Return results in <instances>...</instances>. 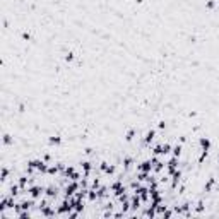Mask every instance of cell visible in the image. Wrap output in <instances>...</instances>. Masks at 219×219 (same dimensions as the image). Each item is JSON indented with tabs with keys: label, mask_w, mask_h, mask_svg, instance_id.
<instances>
[{
	"label": "cell",
	"mask_w": 219,
	"mask_h": 219,
	"mask_svg": "<svg viewBox=\"0 0 219 219\" xmlns=\"http://www.w3.org/2000/svg\"><path fill=\"white\" fill-rule=\"evenodd\" d=\"M2 140H3L5 146H12V144H14V139H12V135H9V134H3Z\"/></svg>",
	"instance_id": "cell-20"
},
{
	"label": "cell",
	"mask_w": 219,
	"mask_h": 219,
	"mask_svg": "<svg viewBox=\"0 0 219 219\" xmlns=\"http://www.w3.org/2000/svg\"><path fill=\"white\" fill-rule=\"evenodd\" d=\"M22 39H26V41H29V39H31V34H29L27 31H24V33H22Z\"/></svg>",
	"instance_id": "cell-32"
},
{
	"label": "cell",
	"mask_w": 219,
	"mask_h": 219,
	"mask_svg": "<svg viewBox=\"0 0 219 219\" xmlns=\"http://www.w3.org/2000/svg\"><path fill=\"white\" fill-rule=\"evenodd\" d=\"M81 164H82V170H84V178H87V176H89V171H91L93 166H91L89 161H84V163H81Z\"/></svg>",
	"instance_id": "cell-15"
},
{
	"label": "cell",
	"mask_w": 219,
	"mask_h": 219,
	"mask_svg": "<svg viewBox=\"0 0 219 219\" xmlns=\"http://www.w3.org/2000/svg\"><path fill=\"white\" fill-rule=\"evenodd\" d=\"M79 188H81V183L75 182V180H70V183L65 187V195H63V197H65V199H70L72 195H75V192H77Z\"/></svg>",
	"instance_id": "cell-1"
},
{
	"label": "cell",
	"mask_w": 219,
	"mask_h": 219,
	"mask_svg": "<svg viewBox=\"0 0 219 219\" xmlns=\"http://www.w3.org/2000/svg\"><path fill=\"white\" fill-rule=\"evenodd\" d=\"M106 187H101V188H98V197H105L106 195Z\"/></svg>",
	"instance_id": "cell-28"
},
{
	"label": "cell",
	"mask_w": 219,
	"mask_h": 219,
	"mask_svg": "<svg viewBox=\"0 0 219 219\" xmlns=\"http://www.w3.org/2000/svg\"><path fill=\"white\" fill-rule=\"evenodd\" d=\"M84 152H86V154H91V152H93V149H91V147H86V151H84Z\"/></svg>",
	"instance_id": "cell-34"
},
{
	"label": "cell",
	"mask_w": 219,
	"mask_h": 219,
	"mask_svg": "<svg viewBox=\"0 0 219 219\" xmlns=\"http://www.w3.org/2000/svg\"><path fill=\"white\" fill-rule=\"evenodd\" d=\"M70 211H72V204H70L69 199H65V200L57 207V214H60V216H62V214H69Z\"/></svg>",
	"instance_id": "cell-4"
},
{
	"label": "cell",
	"mask_w": 219,
	"mask_h": 219,
	"mask_svg": "<svg viewBox=\"0 0 219 219\" xmlns=\"http://www.w3.org/2000/svg\"><path fill=\"white\" fill-rule=\"evenodd\" d=\"M99 170H101V171H103V173H106V175H113V173H115V170H116V168H115V166H113V164H108V163H106V161H103V163H101V164H99Z\"/></svg>",
	"instance_id": "cell-7"
},
{
	"label": "cell",
	"mask_w": 219,
	"mask_h": 219,
	"mask_svg": "<svg viewBox=\"0 0 219 219\" xmlns=\"http://www.w3.org/2000/svg\"><path fill=\"white\" fill-rule=\"evenodd\" d=\"M154 137H156V130H154V128H151V130L144 135V144H146V146H151V142L154 140Z\"/></svg>",
	"instance_id": "cell-9"
},
{
	"label": "cell",
	"mask_w": 219,
	"mask_h": 219,
	"mask_svg": "<svg viewBox=\"0 0 219 219\" xmlns=\"http://www.w3.org/2000/svg\"><path fill=\"white\" fill-rule=\"evenodd\" d=\"M158 128H161V130H164V128H166V123H164V120H161V122L158 123Z\"/></svg>",
	"instance_id": "cell-33"
},
{
	"label": "cell",
	"mask_w": 219,
	"mask_h": 219,
	"mask_svg": "<svg viewBox=\"0 0 219 219\" xmlns=\"http://www.w3.org/2000/svg\"><path fill=\"white\" fill-rule=\"evenodd\" d=\"M63 60H65L67 63H72V62L75 60V53H72V51H67V53H65V57H63Z\"/></svg>",
	"instance_id": "cell-18"
},
{
	"label": "cell",
	"mask_w": 219,
	"mask_h": 219,
	"mask_svg": "<svg viewBox=\"0 0 219 219\" xmlns=\"http://www.w3.org/2000/svg\"><path fill=\"white\" fill-rule=\"evenodd\" d=\"M128 209H130V202H128V200H125V202H122V211H123V212H127Z\"/></svg>",
	"instance_id": "cell-29"
},
{
	"label": "cell",
	"mask_w": 219,
	"mask_h": 219,
	"mask_svg": "<svg viewBox=\"0 0 219 219\" xmlns=\"http://www.w3.org/2000/svg\"><path fill=\"white\" fill-rule=\"evenodd\" d=\"M27 194L31 195V199H39V197L45 194V188L39 187V185H33V187L27 188Z\"/></svg>",
	"instance_id": "cell-3"
},
{
	"label": "cell",
	"mask_w": 219,
	"mask_h": 219,
	"mask_svg": "<svg viewBox=\"0 0 219 219\" xmlns=\"http://www.w3.org/2000/svg\"><path fill=\"white\" fill-rule=\"evenodd\" d=\"M134 164V158H123V166L125 168H130Z\"/></svg>",
	"instance_id": "cell-24"
},
{
	"label": "cell",
	"mask_w": 219,
	"mask_h": 219,
	"mask_svg": "<svg viewBox=\"0 0 219 219\" xmlns=\"http://www.w3.org/2000/svg\"><path fill=\"white\" fill-rule=\"evenodd\" d=\"M17 218L19 219H29L31 218V212H29V211H21V212L17 214Z\"/></svg>",
	"instance_id": "cell-23"
},
{
	"label": "cell",
	"mask_w": 219,
	"mask_h": 219,
	"mask_svg": "<svg viewBox=\"0 0 219 219\" xmlns=\"http://www.w3.org/2000/svg\"><path fill=\"white\" fill-rule=\"evenodd\" d=\"M57 194H58V188H57V187H48V188H45V195L50 197V199L57 197Z\"/></svg>",
	"instance_id": "cell-13"
},
{
	"label": "cell",
	"mask_w": 219,
	"mask_h": 219,
	"mask_svg": "<svg viewBox=\"0 0 219 219\" xmlns=\"http://www.w3.org/2000/svg\"><path fill=\"white\" fill-rule=\"evenodd\" d=\"M182 149H183V146L182 144H176L173 149H171V152H173V156H176V158H180V154H182Z\"/></svg>",
	"instance_id": "cell-21"
},
{
	"label": "cell",
	"mask_w": 219,
	"mask_h": 219,
	"mask_svg": "<svg viewBox=\"0 0 219 219\" xmlns=\"http://www.w3.org/2000/svg\"><path fill=\"white\" fill-rule=\"evenodd\" d=\"M204 207H206V206H204V202H199V204H197V207H195V212H197V214L204 212Z\"/></svg>",
	"instance_id": "cell-27"
},
{
	"label": "cell",
	"mask_w": 219,
	"mask_h": 219,
	"mask_svg": "<svg viewBox=\"0 0 219 219\" xmlns=\"http://www.w3.org/2000/svg\"><path fill=\"white\" fill-rule=\"evenodd\" d=\"M140 202H142L140 197H139L137 194H134V195H132V200H130V209H132V211H137V209L140 207Z\"/></svg>",
	"instance_id": "cell-8"
},
{
	"label": "cell",
	"mask_w": 219,
	"mask_h": 219,
	"mask_svg": "<svg viewBox=\"0 0 219 219\" xmlns=\"http://www.w3.org/2000/svg\"><path fill=\"white\" fill-rule=\"evenodd\" d=\"M199 144H200L202 151H211V139L209 137H200L199 139Z\"/></svg>",
	"instance_id": "cell-10"
},
{
	"label": "cell",
	"mask_w": 219,
	"mask_h": 219,
	"mask_svg": "<svg viewBox=\"0 0 219 219\" xmlns=\"http://www.w3.org/2000/svg\"><path fill=\"white\" fill-rule=\"evenodd\" d=\"M171 149H173V147H171L170 144H159V146H156V147H154V151H152V152H154L156 156H166V154H170V152H171Z\"/></svg>",
	"instance_id": "cell-2"
},
{
	"label": "cell",
	"mask_w": 219,
	"mask_h": 219,
	"mask_svg": "<svg viewBox=\"0 0 219 219\" xmlns=\"http://www.w3.org/2000/svg\"><path fill=\"white\" fill-rule=\"evenodd\" d=\"M7 176H9V168H5V166H3V168L0 170V180H2V182H5V180H7Z\"/></svg>",
	"instance_id": "cell-22"
},
{
	"label": "cell",
	"mask_w": 219,
	"mask_h": 219,
	"mask_svg": "<svg viewBox=\"0 0 219 219\" xmlns=\"http://www.w3.org/2000/svg\"><path fill=\"white\" fill-rule=\"evenodd\" d=\"M48 144H50V146H60V144H62V137H60V135H51V137L48 139Z\"/></svg>",
	"instance_id": "cell-14"
},
{
	"label": "cell",
	"mask_w": 219,
	"mask_h": 219,
	"mask_svg": "<svg viewBox=\"0 0 219 219\" xmlns=\"http://www.w3.org/2000/svg\"><path fill=\"white\" fill-rule=\"evenodd\" d=\"M182 180V171L180 170H176L173 175H171V187L175 188V187H178V182Z\"/></svg>",
	"instance_id": "cell-11"
},
{
	"label": "cell",
	"mask_w": 219,
	"mask_h": 219,
	"mask_svg": "<svg viewBox=\"0 0 219 219\" xmlns=\"http://www.w3.org/2000/svg\"><path fill=\"white\" fill-rule=\"evenodd\" d=\"M206 7H207V9H214V7H216V0H207V2H206Z\"/></svg>",
	"instance_id": "cell-30"
},
{
	"label": "cell",
	"mask_w": 219,
	"mask_h": 219,
	"mask_svg": "<svg viewBox=\"0 0 219 219\" xmlns=\"http://www.w3.org/2000/svg\"><path fill=\"white\" fill-rule=\"evenodd\" d=\"M39 211H41V214H43L45 218H51V216H55V214H57V211H55V209H51V207H48V206L41 207Z\"/></svg>",
	"instance_id": "cell-12"
},
{
	"label": "cell",
	"mask_w": 219,
	"mask_h": 219,
	"mask_svg": "<svg viewBox=\"0 0 219 219\" xmlns=\"http://www.w3.org/2000/svg\"><path fill=\"white\" fill-rule=\"evenodd\" d=\"M27 180H29L27 176H21V180H19V183H17V185L21 187V192H27V190H26V187H27Z\"/></svg>",
	"instance_id": "cell-16"
},
{
	"label": "cell",
	"mask_w": 219,
	"mask_h": 219,
	"mask_svg": "<svg viewBox=\"0 0 219 219\" xmlns=\"http://www.w3.org/2000/svg\"><path fill=\"white\" fill-rule=\"evenodd\" d=\"M214 185H216V178H209V180H207V183L204 185V192H211Z\"/></svg>",
	"instance_id": "cell-17"
},
{
	"label": "cell",
	"mask_w": 219,
	"mask_h": 219,
	"mask_svg": "<svg viewBox=\"0 0 219 219\" xmlns=\"http://www.w3.org/2000/svg\"><path fill=\"white\" fill-rule=\"evenodd\" d=\"M178 164H180V163H178V158L173 156V158L168 161V175H173V173L178 170Z\"/></svg>",
	"instance_id": "cell-5"
},
{
	"label": "cell",
	"mask_w": 219,
	"mask_h": 219,
	"mask_svg": "<svg viewBox=\"0 0 219 219\" xmlns=\"http://www.w3.org/2000/svg\"><path fill=\"white\" fill-rule=\"evenodd\" d=\"M134 137H135V130H134V128L127 130V134H125V140H127V142H132Z\"/></svg>",
	"instance_id": "cell-19"
},
{
	"label": "cell",
	"mask_w": 219,
	"mask_h": 219,
	"mask_svg": "<svg viewBox=\"0 0 219 219\" xmlns=\"http://www.w3.org/2000/svg\"><path fill=\"white\" fill-rule=\"evenodd\" d=\"M154 170V164H152V161L151 159H147V161H142L140 164H139V171H144V173H151Z\"/></svg>",
	"instance_id": "cell-6"
},
{
	"label": "cell",
	"mask_w": 219,
	"mask_h": 219,
	"mask_svg": "<svg viewBox=\"0 0 219 219\" xmlns=\"http://www.w3.org/2000/svg\"><path fill=\"white\" fill-rule=\"evenodd\" d=\"M207 156H209V151H202V152H200V156H199V164H202V163H204V159H206Z\"/></svg>",
	"instance_id": "cell-26"
},
{
	"label": "cell",
	"mask_w": 219,
	"mask_h": 219,
	"mask_svg": "<svg viewBox=\"0 0 219 219\" xmlns=\"http://www.w3.org/2000/svg\"><path fill=\"white\" fill-rule=\"evenodd\" d=\"M57 173H60L58 166H50V168H48V171H46V175H57Z\"/></svg>",
	"instance_id": "cell-25"
},
{
	"label": "cell",
	"mask_w": 219,
	"mask_h": 219,
	"mask_svg": "<svg viewBox=\"0 0 219 219\" xmlns=\"http://www.w3.org/2000/svg\"><path fill=\"white\" fill-rule=\"evenodd\" d=\"M218 164H219V156H218Z\"/></svg>",
	"instance_id": "cell-35"
},
{
	"label": "cell",
	"mask_w": 219,
	"mask_h": 219,
	"mask_svg": "<svg viewBox=\"0 0 219 219\" xmlns=\"http://www.w3.org/2000/svg\"><path fill=\"white\" fill-rule=\"evenodd\" d=\"M91 188H94V190H98V188H99V180H98V178H94V180H93V187H91Z\"/></svg>",
	"instance_id": "cell-31"
}]
</instances>
